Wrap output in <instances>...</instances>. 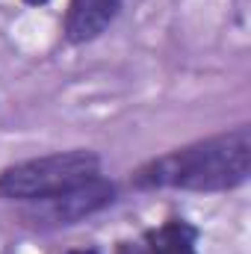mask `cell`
<instances>
[{
  "mask_svg": "<svg viewBox=\"0 0 251 254\" xmlns=\"http://www.w3.org/2000/svg\"><path fill=\"white\" fill-rule=\"evenodd\" d=\"M119 9H122V0H71L68 15H65L68 42H92V39H98L113 24Z\"/></svg>",
  "mask_w": 251,
  "mask_h": 254,
  "instance_id": "277c9868",
  "label": "cell"
},
{
  "mask_svg": "<svg viewBox=\"0 0 251 254\" xmlns=\"http://www.w3.org/2000/svg\"><path fill=\"white\" fill-rule=\"evenodd\" d=\"M24 3H30V6H42V3H48V0H24Z\"/></svg>",
  "mask_w": 251,
  "mask_h": 254,
  "instance_id": "ba28073f",
  "label": "cell"
},
{
  "mask_svg": "<svg viewBox=\"0 0 251 254\" xmlns=\"http://www.w3.org/2000/svg\"><path fill=\"white\" fill-rule=\"evenodd\" d=\"M251 172V130L237 127L231 133L201 139L166 157L145 163L133 184L145 190H192L222 192L246 184Z\"/></svg>",
  "mask_w": 251,
  "mask_h": 254,
  "instance_id": "6da1fadb",
  "label": "cell"
},
{
  "mask_svg": "<svg viewBox=\"0 0 251 254\" xmlns=\"http://www.w3.org/2000/svg\"><path fill=\"white\" fill-rule=\"evenodd\" d=\"M65 254H98L95 249H74V252H65Z\"/></svg>",
  "mask_w": 251,
  "mask_h": 254,
  "instance_id": "52a82bcc",
  "label": "cell"
},
{
  "mask_svg": "<svg viewBox=\"0 0 251 254\" xmlns=\"http://www.w3.org/2000/svg\"><path fill=\"white\" fill-rule=\"evenodd\" d=\"M148 252L151 254H195V231L187 222L175 219L157 228L148 237Z\"/></svg>",
  "mask_w": 251,
  "mask_h": 254,
  "instance_id": "5b68a950",
  "label": "cell"
},
{
  "mask_svg": "<svg viewBox=\"0 0 251 254\" xmlns=\"http://www.w3.org/2000/svg\"><path fill=\"white\" fill-rule=\"evenodd\" d=\"M98 166L101 163L92 151H65L51 157H36L0 172V198L42 201L98 178Z\"/></svg>",
  "mask_w": 251,
  "mask_h": 254,
  "instance_id": "7a4b0ae2",
  "label": "cell"
},
{
  "mask_svg": "<svg viewBox=\"0 0 251 254\" xmlns=\"http://www.w3.org/2000/svg\"><path fill=\"white\" fill-rule=\"evenodd\" d=\"M113 195H116L113 184L92 178V181H86V184H80L68 192L42 198V201H30V204H36L33 219H39L36 225H71V222L107 207L113 201Z\"/></svg>",
  "mask_w": 251,
  "mask_h": 254,
  "instance_id": "3957f363",
  "label": "cell"
},
{
  "mask_svg": "<svg viewBox=\"0 0 251 254\" xmlns=\"http://www.w3.org/2000/svg\"><path fill=\"white\" fill-rule=\"evenodd\" d=\"M119 254H151V252H148V246H136V243H122Z\"/></svg>",
  "mask_w": 251,
  "mask_h": 254,
  "instance_id": "8992f818",
  "label": "cell"
}]
</instances>
